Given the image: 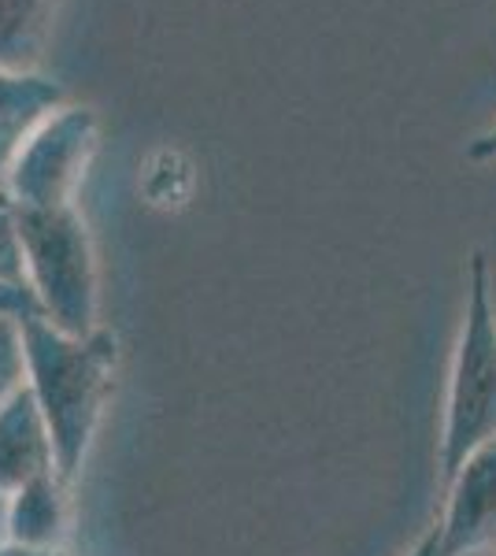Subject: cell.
Wrapping results in <instances>:
<instances>
[{"instance_id":"cell-1","label":"cell","mask_w":496,"mask_h":556,"mask_svg":"<svg viewBox=\"0 0 496 556\" xmlns=\"http://www.w3.org/2000/svg\"><path fill=\"white\" fill-rule=\"evenodd\" d=\"M23 345L26 390L34 393L52 434L56 475L67 486H75L104 419L115 364H119V338L107 327L75 338L38 316L23 323Z\"/></svg>"},{"instance_id":"cell-2","label":"cell","mask_w":496,"mask_h":556,"mask_svg":"<svg viewBox=\"0 0 496 556\" xmlns=\"http://www.w3.org/2000/svg\"><path fill=\"white\" fill-rule=\"evenodd\" d=\"M496 442V304L485 253L471 256L467 308L448 367L445 419H441L437 468L441 482L456 475L474 450Z\"/></svg>"},{"instance_id":"cell-3","label":"cell","mask_w":496,"mask_h":556,"mask_svg":"<svg viewBox=\"0 0 496 556\" xmlns=\"http://www.w3.org/2000/svg\"><path fill=\"white\" fill-rule=\"evenodd\" d=\"M26 286L41 319L63 334L86 338L101 327L97 253L78 208H15Z\"/></svg>"},{"instance_id":"cell-4","label":"cell","mask_w":496,"mask_h":556,"mask_svg":"<svg viewBox=\"0 0 496 556\" xmlns=\"http://www.w3.org/2000/svg\"><path fill=\"white\" fill-rule=\"evenodd\" d=\"M97 115L89 108L63 104L30 134L4 172V201L12 208H75V197L97 156Z\"/></svg>"},{"instance_id":"cell-5","label":"cell","mask_w":496,"mask_h":556,"mask_svg":"<svg viewBox=\"0 0 496 556\" xmlns=\"http://www.w3.org/2000/svg\"><path fill=\"white\" fill-rule=\"evenodd\" d=\"M434 531L441 556H478L496 545V442L474 450L445 482Z\"/></svg>"},{"instance_id":"cell-6","label":"cell","mask_w":496,"mask_h":556,"mask_svg":"<svg viewBox=\"0 0 496 556\" xmlns=\"http://www.w3.org/2000/svg\"><path fill=\"white\" fill-rule=\"evenodd\" d=\"M56 475V453L34 393L23 390L0 405V501H8L26 482Z\"/></svg>"},{"instance_id":"cell-7","label":"cell","mask_w":496,"mask_h":556,"mask_svg":"<svg viewBox=\"0 0 496 556\" xmlns=\"http://www.w3.org/2000/svg\"><path fill=\"white\" fill-rule=\"evenodd\" d=\"M67 104L60 83L38 71H0V182L30 134Z\"/></svg>"},{"instance_id":"cell-8","label":"cell","mask_w":496,"mask_h":556,"mask_svg":"<svg viewBox=\"0 0 496 556\" xmlns=\"http://www.w3.org/2000/svg\"><path fill=\"white\" fill-rule=\"evenodd\" d=\"M71 534V486L60 475L26 482L4 501V538L23 545L67 549Z\"/></svg>"},{"instance_id":"cell-9","label":"cell","mask_w":496,"mask_h":556,"mask_svg":"<svg viewBox=\"0 0 496 556\" xmlns=\"http://www.w3.org/2000/svg\"><path fill=\"white\" fill-rule=\"evenodd\" d=\"M60 0H0V71H34Z\"/></svg>"},{"instance_id":"cell-10","label":"cell","mask_w":496,"mask_h":556,"mask_svg":"<svg viewBox=\"0 0 496 556\" xmlns=\"http://www.w3.org/2000/svg\"><path fill=\"white\" fill-rule=\"evenodd\" d=\"M23 323L0 316V405L12 401L26 386V345H23Z\"/></svg>"},{"instance_id":"cell-11","label":"cell","mask_w":496,"mask_h":556,"mask_svg":"<svg viewBox=\"0 0 496 556\" xmlns=\"http://www.w3.org/2000/svg\"><path fill=\"white\" fill-rule=\"evenodd\" d=\"M0 282L26 286L20 223H15V208L4 201V193H0Z\"/></svg>"},{"instance_id":"cell-12","label":"cell","mask_w":496,"mask_h":556,"mask_svg":"<svg viewBox=\"0 0 496 556\" xmlns=\"http://www.w3.org/2000/svg\"><path fill=\"white\" fill-rule=\"evenodd\" d=\"M0 316H12V319H38L41 308L34 301L30 286H12V282H0Z\"/></svg>"},{"instance_id":"cell-13","label":"cell","mask_w":496,"mask_h":556,"mask_svg":"<svg viewBox=\"0 0 496 556\" xmlns=\"http://www.w3.org/2000/svg\"><path fill=\"white\" fill-rule=\"evenodd\" d=\"M467 160H471V164H489V160H496V127L478 134L471 146H467Z\"/></svg>"},{"instance_id":"cell-14","label":"cell","mask_w":496,"mask_h":556,"mask_svg":"<svg viewBox=\"0 0 496 556\" xmlns=\"http://www.w3.org/2000/svg\"><path fill=\"white\" fill-rule=\"evenodd\" d=\"M0 556H67V549H49V545H23L12 538H0Z\"/></svg>"},{"instance_id":"cell-15","label":"cell","mask_w":496,"mask_h":556,"mask_svg":"<svg viewBox=\"0 0 496 556\" xmlns=\"http://www.w3.org/2000/svg\"><path fill=\"white\" fill-rule=\"evenodd\" d=\"M408 556H441V545H437V531H434V527H430V531L411 545Z\"/></svg>"}]
</instances>
